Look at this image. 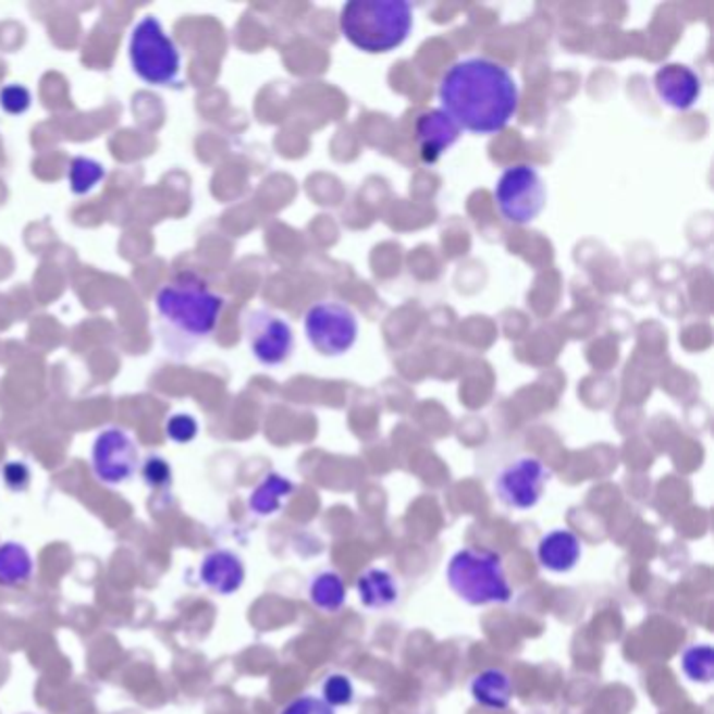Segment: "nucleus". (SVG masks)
I'll list each match as a JSON object with an SVG mask.
<instances>
[{
  "mask_svg": "<svg viewBox=\"0 0 714 714\" xmlns=\"http://www.w3.org/2000/svg\"><path fill=\"white\" fill-rule=\"evenodd\" d=\"M440 110L473 135H496L509 126L520 108V86L495 59L466 57L442 74Z\"/></svg>",
  "mask_w": 714,
  "mask_h": 714,
  "instance_id": "obj_1",
  "label": "nucleus"
},
{
  "mask_svg": "<svg viewBox=\"0 0 714 714\" xmlns=\"http://www.w3.org/2000/svg\"><path fill=\"white\" fill-rule=\"evenodd\" d=\"M308 598L312 605L321 612L335 614L346 604V584L342 577L333 570H323L310 580Z\"/></svg>",
  "mask_w": 714,
  "mask_h": 714,
  "instance_id": "obj_19",
  "label": "nucleus"
},
{
  "mask_svg": "<svg viewBox=\"0 0 714 714\" xmlns=\"http://www.w3.org/2000/svg\"><path fill=\"white\" fill-rule=\"evenodd\" d=\"M358 602L367 610L384 612L401 600L398 580L384 568H369L357 578Z\"/></svg>",
  "mask_w": 714,
  "mask_h": 714,
  "instance_id": "obj_15",
  "label": "nucleus"
},
{
  "mask_svg": "<svg viewBox=\"0 0 714 714\" xmlns=\"http://www.w3.org/2000/svg\"><path fill=\"white\" fill-rule=\"evenodd\" d=\"M582 557V541L573 530L559 528L547 532L537 545L539 564L553 575H564L575 570Z\"/></svg>",
  "mask_w": 714,
  "mask_h": 714,
  "instance_id": "obj_14",
  "label": "nucleus"
},
{
  "mask_svg": "<svg viewBox=\"0 0 714 714\" xmlns=\"http://www.w3.org/2000/svg\"><path fill=\"white\" fill-rule=\"evenodd\" d=\"M446 580L451 591L469 605L507 604L514 598L503 557L496 551H457L448 562Z\"/></svg>",
  "mask_w": 714,
  "mask_h": 714,
  "instance_id": "obj_4",
  "label": "nucleus"
},
{
  "mask_svg": "<svg viewBox=\"0 0 714 714\" xmlns=\"http://www.w3.org/2000/svg\"><path fill=\"white\" fill-rule=\"evenodd\" d=\"M93 471L99 482L118 487L137 473L138 446L133 436L120 428L103 430L93 442Z\"/></svg>",
  "mask_w": 714,
  "mask_h": 714,
  "instance_id": "obj_9",
  "label": "nucleus"
},
{
  "mask_svg": "<svg viewBox=\"0 0 714 714\" xmlns=\"http://www.w3.org/2000/svg\"><path fill=\"white\" fill-rule=\"evenodd\" d=\"M461 128L446 111H423L415 122V137L419 145L421 160L426 164H434L459 140Z\"/></svg>",
  "mask_w": 714,
  "mask_h": 714,
  "instance_id": "obj_11",
  "label": "nucleus"
},
{
  "mask_svg": "<svg viewBox=\"0 0 714 714\" xmlns=\"http://www.w3.org/2000/svg\"><path fill=\"white\" fill-rule=\"evenodd\" d=\"M2 480H4L9 491L24 493L29 487L32 471L24 461H9L7 466L2 467Z\"/></svg>",
  "mask_w": 714,
  "mask_h": 714,
  "instance_id": "obj_26",
  "label": "nucleus"
},
{
  "mask_svg": "<svg viewBox=\"0 0 714 714\" xmlns=\"http://www.w3.org/2000/svg\"><path fill=\"white\" fill-rule=\"evenodd\" d=\"M32 106V95L22 84H7L0 90V108L11 115H22Z\"/></svg>",
  "mask_w": 714,
  "mask_h": 714,
  "instance_id": "obj_25",
  "label": "nucleus"
},
{
  "mask_svg": "<svg viewBox=\"0 0 714 714\" xmlns=\"http://www.w3.org/2000/svg\"><path fill=\"white\" fill-rule=\"evenodd\" d=\"M294 491H296V484L287 476L271 471L251 491L248 501L249 509L260 518L275 516L276 512L283 509V503L294 495Z\"/></svg>",
  "mask_w": 714,
  "mask_h": 714,
  "instance_id": "obj_17",
  "label": "nucleus"
},
{
  "mask_svg": "<svg viewBox=\"0 0 714 714\" xmlns=\"http://www.w3.org/2000/svg\"><path fill=\"white\" fill-rule=\"evenodd\" d=\"M321 693L331 709L337 706H350L355 702V686L353 679L344 673H331L325 677V681L321 684Z\"/></svg>",
  "mask_w": 714,
  "mask_h": 714,
  "instance_id": "obj_22",
  "label": "nucleus"
},
{
  "mask_svg": "<svg viewBox=\"0 0 714 714\" xmlns=\"http://www.w3.org/2000/svg\"><path fill=\"white\" fill-rule=\"evenodd\" d=\"M199 580L219 595H233L246 582L244 559L235 551H210L199 564Z\"/></svg>",
  "mask_w": 714,
  "mask_h": 714,
  "instance_id": "obj_13",
  "label": "nucleus"
},
{
  "mask_svg": "<svg viewBox=\"0 0 714 714\" xmlns=\"http://www.w3.org/2000/svg\"><path fill=\"white\" fill-rule=\"evenodd\" d=\"M34 577V557L28 547L15 541L0 543V587L20 589Z\"/></svg>",
  "mask_w": 714,
  "mask_h": 714,
  "instance_id": "obj_18",
  "label": "nucleus"
},
{
  "mask_svg": "<svg viewBox=\"0 0 714 714\" xmlns=\"http://www.w3.org/2000/svg\"><path fill=\"white\" fill-rule=\"evenodd\" d=\"M681 668L693 684H711L714 679V650L709 643L689 645L681 656Z\"/></svg>",
  "mask_w": 714,
  "mask_h": 714,
  "instance_id": "obj_20",
  "label": "nucleus"
},
{
  "mask_svg": "<svg viewBox=\"0 0 714 714\" xmlns=\"http://www.w3.org/2000/svg\"><path fill=\"white\" fill-rule=\"evenodd\" d=\"M281 714H335V709L317 695H300L292 700Z\"/></svg>",
  "mask_w": 714,
  "mask_h": 714,
  "instance_id": "obj_27",
  "label": "nucleus"
},
{
  "mask_svg": "<svg viewBox=\"0 0 714 714\" xmlns=\"http://www.w3.org/2000/svg\"><path fill=\"white\" fill-rule=\"evenodd\" d=\"M495 201L501 217L512 224H530L547 206V187L541 172L530 164L505 168L495 185Z\"/></svg>",
  "mask_w": 714,
  "mask_h": 714,
  "instance_id": "obj_6",
  "label": "nucleus"
},
{
  "mask_svg": "<svg viewBox=\"0 0 714 714\" xmlns=\"http://www.w3.org/2000/svg\"><path fill=\"white\" fill-rule=\"evenodd\" d=\"M654 86L660 99L677 111L691 110L702 97V78L684 63H666L658 67Z\"/></svg>",
  "mask_w": 714,
  "mask_h": 714,
  "instance_id": "obj_12",
  "label": "nucleus"
},
{
  "mask_svg": "<svg viewBox=\"0 0 714 714\" xmlns=\"http://www.w3.org/2000/svg\"><path fill=\"white\" fill-rule=\"evenodd\" d=\"M469 693L482 709L505 711L514 700V681L503 668H487L471 679Z\"/></svg>",
  "mask_w": 714,
  "mask_h": 714,
  "instance_id": "obj_16",
  "label": "nucleus"
},
{
  "mask_svg": "<svg viewBox=\"0 0 714 714\" xmlns=\"http://www.w3.org/2000/svg\"><path fill=\"white\" fill-rule=\"evenodd\" d=\"M550 478V467L539 457L520 455L498 469L495 493L505 507L528 512L543 498Z\"/></svg>",
  "mask_w": 714,
  "mask_h": 714,
  "instance_id": "obj_8",
  "label": "nucleus"
},
{
  "mask_svg": "<svg viewBox=\"0 0 714 714\" xmlns=\"http://www.w3.org/2000/svg\"><path fill=\"white\" fill-rule=\"evenodd\" d=\"M156 308L172 330L193 340H204L217 330L224 298L212 292L197 273H181L158 292Z\"/></svg>",
  "mask_w": 714,
  "mask_h": 714,
  "instance_id": "obj_3",
  "label": "nucleus"
},
{
  "mask_svg": "<svg viewBox=\"0 0 714 714\" xmlns=\"http://www.w3.org/2000/svg\"><path fill=\"white\" fill-rule=\"evenodd\" d=\"M197 432H199V423L187 413H176L165 421V436L176 444L192 442L197 436Z\"/></svg>",
  "mask_w": 714,
  "mask_h": 714,
  "instance_id": "obj_23",
  "label": "nucleus"
},
{
  "mask_svg": "<svg viewBox=\"0 0 714 714\" xmlns=\"http://www.w3.org/2000/svg\"><path fill=\"white\" fill-rule=\"evenodd\" d=\"M355 310L337 300L310 306L304 315V331L310 346L323 357H342L353 350L358 340Z\"/></svg>",
  "mask_w": 714,
  "mask_h": 714,
  "instance_id": "obj_7",
  "label": "nucleus"
},
{
  "mask_svg": "<svg viewBox=\"0 0 714 714\" xmlns=\"http://www.w3.org/2000/svg\"><path fill=\"white\" fill-rule=\"evenodd\" d=\"M340 29L362 53H390L411 34L413 7L407 0H350L342 7Z\"/></svg>",
  "mask_w": 714,
  "mask_h": 714,
  "instance_id": "obj_2",
  "label": "nucleus"
},
{
  "mask_svg": "<svg viewBox=\"0 0 714 714\" xmlns=\"http://www.w3.org/2000/svg\"><path fill=\"white\" fill-rule=\"evenodd\" d=\"M128 57L143 83L170 86L181 76V51L156 15H145L131 32Z\"/></svg>",
  "mask_w": 714,
  "mask_h": 714,
  "instance_id": "obj_5",
  "label": "nucleus"
},
{
  "mask_svg": "<svg viewBox=\"0 0 714 714\" xmlns=\"http://www.w3.org/2000/svg\"><path fill=\"white\" fill-rule=\"evenodd\" d=\"M140 473H143L145 484L151 489H165L172 482V467L160 455L147 457L140 467Z\"/></svg>",
  "mask_w": 714,
  "mask_h": 714,
  "instance_id": "obj_24",
  "label": "nucleus"
},
{
  "mask_svg": "<svg viewBox=\"0 0 714 714\" xmlns=\"http://www.w3.org/2000/svg\"><path fill=\"white\" fill-rule=\"evenodd\" d=\"M106 178V165L93 158H74L67 170L70 189L76 195L93 192Z\"/></svg>",
  "mask_w": 714,
  "mask_h": 714,
  "instance_id": "obj_21",
  "label": "nucleus"
},
{
  "mask_svg": "<svg viewBox=\"0 0 714 714\" xmlns=\"http://www.w3.org/2000/svg\"><path fill=\"white\" fill-rule=\"evenodd\" d=\"M246 340L254 358L267 367H279L294 353L292 325L271 310L258 308L246 317Z\"/></svg>",
  "mask_w": 714,
  "mask_h": 714,
  "instance_id": "obj_10",
  "label": "nucleus"
}]
</instances>
